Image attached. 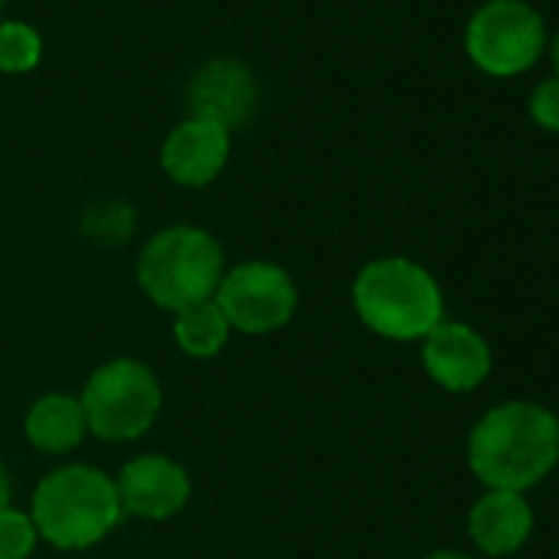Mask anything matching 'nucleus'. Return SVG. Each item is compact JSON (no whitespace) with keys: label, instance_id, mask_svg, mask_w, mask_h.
I'll use <instances>...</instances> for the list:
<instances>
[{"label":"nucleus","instance_id":"nucleus-1","mask_svg":"<svg viewBox=\"0 0 559 559\" xmlns=\"http://www.w3.org/2000/svg\"><path fill=\"white\" fill-rule=\"evenodd\" d=\"M467 464L487 490L523 493L559 464V418L536 402H503L471 428Z\"/></svg>","mask_w":559,"mask_h":559},{"label":"nucleus","instance_id":"nucleus-2","mask_svg":"<svg viewBox=\"0 0 559 559\" xmlns=\"http://www.w3.org/2000/svg\"><path fill=\"white\" fill-rule=\"evenodd\" d=\"M353 304L372 333L399 343L425 340L438 323H444L438 280L408 257H382L366 263L353 284Z\"/></svg>","mask_w":559,"mask_h":559},{"label":"nucleus","instance_id":"nucleus-3","mask_svg":"<svg viewBox=\"0 0 559 559\" xmlns=\"http://www.w3.org/2000/svg\"><path fill=\"white\" fill-rule=\"evenodd\" d=\"M122 516L116 480L103 471L73 464L47 474L34 493V526L60 549H83L99 543Z\"/></svg>","mask_w":559,"mask_h":559},{"label":"nucleus","instance_id":"nucleus-4","mask_svg":"<svg viewBox=\"0 0 559 559\" xmlns=\"http://www.w3.org/2000/svg\"><path fill=\"white\" fill-rule=\"evenodd\" d=\"M224 280V250L201 227H168L139 257V284L152 304L181 313L214 300Z\"/></svg>","mask_w":559,"mask_h":559},{"label":"nucleus","instance_id":"nucleus-5","mask_svg":"<svg viewBox=\"0 0 559 559\" xmlns=\"http://www.w3.org/2000/svg\"><path fill=\"white\" fill-rule=\"evenodd\" d=\"M80 402L90 431L106 441H132L155 425L162 412V385L148 366L116 359L90 376Z\"/></svg>","mask_w":559,"mask_h":559},{"label":"nucleus","instance_id":"nucleus-6","mask_svg":"<svg viewBox=\"0 0 559 559\" xmlns=\"http://www.w3.org/2000/svg\"><path fill=\"white\" fill-rule=\"evenodd\" d=\"M543 21L520 0H490L467 24V57L487 76H516L543 53Z\"/></svg>","mask_w":559,"mask_h":559},{"label":"nucleus","instance_id":"nucleus-7","mask_svg":"<svg viewBox=\"0 0 559 559\" xmlns=\"http://www.w3.org/2000/svg\"><path fill=\"white\" fill-rule=\"evenodd\" d=\"M230 330L240 333H273L287 326L297 313V287L284 266L250 260L224 273L221 287L214 294Z\"/></svg>","mask_w":559,"mask_h":559},{"label":"nucleus","instance_id":"nucleus-8","mask_svg":"<svg viewBox=\"0 0 559 559\" xmlns=\"http://www.w3.org/2000/svg\"><path fill=\"white\" fill-rule=\"evenodd\" d=\"M421 362L431 382L448 392L477 389L493 366L487 340L464 323H438L421 346Z\"/></svg>","mask_w":559,"mask_h":559},{"label":"nucleus","instance_id":"nucleus-9","mask_svg":"<svg viewBox=\"0 0 559 559\" xmlns=\"http://www.w3.org/2000/svg\"><path fill=\"white\" fill-rule=\"evenodd\" d=\"M230 155V129L211 119H185L171 129V135L162 145V168L171 181L185 188H204L211 185Z\"/></svg>","mask_w":559,"mask_h":559},{"label":"nucleus","instance_id":"nucleus-10","mask_svg":"<svg viewBox=\"0 0 559 559\" xmlns=\"http://www.w3.org/2000/svg\"><path fill=\"white\" fill-rule=\"evenodd\" d=\"M116 490H119L122 510L145 516V520H165L188 503L191 480L181 464L158 457V454H145L122 467Z\"/></svg>","mask_w":559,"mask_h":559},{"label":"nucleus","instance_id":"nucleus-11","mask_svg":"<svg viewBox=\"0 0 559 559\" xmlns=\"http://www.w3.org/2000/svg\"><path fill=\"white\" fill-rule=\"evenodd\" d=\"M467 533L484 556H510L533 533V510L523 493L487 490L467 513Z\"/></svg>","mask_w":559,"mask_h":559},{"label":"nucleus","instance_id":"nucleus-12","mask_svg":"<svg viewBox=\"0 0 559 559\" xmlns=\"http://www.w3.org/2000/svg\"><path fill=\"white\" fill-rule=\"evenodd\" d=\"M253 99H257L253 80H250L247 67H240V63H227V60L211 63L191 83L194 116L221 122L224 129L243 122L253 109Z\"/></svg>","mask_w":559,"mask_h":559},{"label":"nucleus","instance_id":"nucleus-13","mask_svg":"<svg viewBox=\"0 0 559 559\" xmlns=\"http://www.w3.org/2000/svg\"><path fill=\"white\" fill-rule=\"evenodd\" d=\"M24 431H27L31 444L40 448L44 454L73 451L83 441V435L90 431L83 402L73 399V395H44L27 412Z\"/></svg>","mask_w":559,"mask_h":559},{"label":"nucleus","instance_id":"nucleus-14","mask_svg":"<svg viewBox=\"0 0 559 559\" xmlns=\"http://www.w3.org/2000/svg\"><path fill=\"white\" fill-rule=\"evenodd\" d=\"M227 336H230V323L224 320L214 300H204L175 313V340L188 356H198V359L217 356Z\"/></svg>","mask_w":559,"mask_h":559},{"label":"nucleus","instance_id":"nucleus-15","mask_svg":"<svg viewBox=\"0 0 559 559\" xmlns=\"http://www.w3.org/2000/svg\"><path fill=\"white\" fill-rule=\"evenodd\" d=\"M44 60V37L24 21L0 24V73H31Z\"/></svg>","mask_w":559,"mask_h":559},{"label":"nucleus","instance_id":"nucleus-16","mask_svg":"<svg viewBox=\"0 0 559 559\" xmlns=\"http://www.w3.org/2000/svg\"><path fill=\"white\" fill-rule=\"evenodd\" d=\"M37 526L27 513L8 507L0 510V559H27L37 546Z\"/></svg>","mask_w":559,"mask_h":559},{"label":"nucleus","instance_id":"nucleus-17","mask_svg":"<svg viewBox=\"0 0 559 559\" xmlns=\"http://www.w3.org/2000/svg\"><path fill=\"white\" fill-rule=\"evenodd\" d=\"M530 116L539 129L559 135V80H546L536 86L530 99Z\"/></svg>","mask_w":559,"mask_h":559},{"label":"nucleus","instance_id":"nucleus-18","mask_svg":"<svg viewBox=\"0 0 559 559\" xmlns=\"http://www.w3.org/2000/svg\"><path fill=\"white\" fill-rule=\"evenodd\" d=\"M11 507V477L4 471V464H0V510Z\"/></svg>","mask_w":559,"mask_h":559},{"label":"nucleus","instance_id":"nucleus-19","mask_svg":"<svg viewBox=\"0 0 559 559\" xmlns=\"http://www.w3.org/2000/svg\"><path fill=\"white\" fill-rule=\"evenodd\" d=\"M425 559H474V556H464V552H457V549H438V552H431V556H425Z\"/></svg>","mask_w":559,"mask_h":559},{"label":"nucleus","instance_id":"nucleus-20","mask_svg":"<svg viewBox=\"0 0 559 559\" xmlns=\"http://www.w3.org/2000/svg\"><path fill=\"white\" fill-rule=\"evenodd\" d=\"M552 60H556V70H559V37H556V47H552ZM559 80V76H556Z\"/></svg>","mask_w":559,"mask_h":559},{"label":"nucleus","instance_id":"nucleus-21","mask_svg":"<svg viewBox=\"0 0 559 559\" xmlns=\"http://www.w3.org/2000/svg\"><path fill=\"white\" fill-rule=\"evenodd\" d=\"M0 11H4V0H0Z\"/></svg>","mask_w":559,"mask_h":559}]
</instances>
